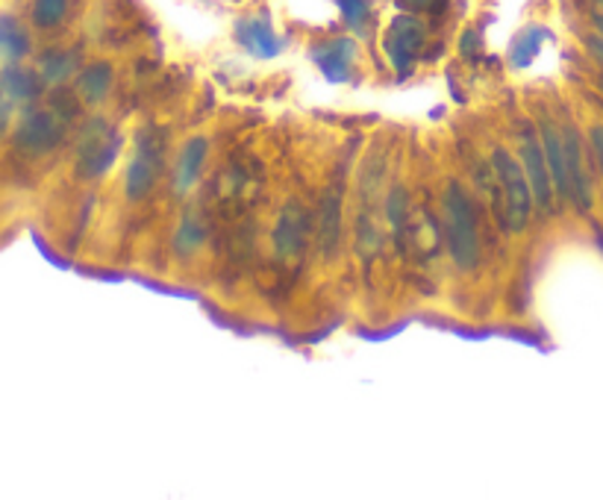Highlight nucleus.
<instances>
[{
	"instance_id": "obj_1",
	"label": "nucleus",
	"mask_w": 603,
	"mask_h": 500,
	"mask_svg": "<svg viewBox=\"0 0 603 500\" xmlns=\"http://www.w3.org/2000/svg\"><path fill=\"white\" fill-rule=\"evenodd\" d=\"M439 218H442L444 250L462 274H474L483 259V230H480L478 200L471 186L460 177H448L439 192Z\"/></svg>"
},
{
	"instance_id": "obj_2",
	"label": "nucleus",
	"mask_w": 603,
	"mask_h": 500,
	"mask_svg": "<svg viewBox=\"0 0 603 500\" xmlns=\"http://www.w3.org/2000/svg\"><path fill=\"white\" fill-rule=\"evenodd\" d=\"M489 159H492L494 174H498V183H501L503 230L512 236H524L530 218L536 212V200H533V189H530V180L524 174V166L515 157V150L501 142H492Z\"/></svg>"
},
{
	"instance_id": "obj_3",
	"label": "nucleus",
	"mask_w": 603,
	"mask_h": 500,
	"mask_svg": "<svg viewBox=\"0 0 603 500\" xmlns=\"http://www.w3.org/2000/svg\"><path fill=\"white\" fill-rule=\"evenodd\" d=\"M165 136L157 127L135 130L133 150H130L124 168V198L130 203H142L144 198H151V192L160 186L162 174H165Z\"/></svg>"
},
{
	"instance_id": "obj_4",
	"label": "nucleus",
	"mask_w": 603,
	"mask_h": 500,
	"mask_svg": "<svg viewBox=\"0 0 603 500\" xmlns=\"http://www.w3.org/2000/svg\"><path fill=\"white\" fill-rule=\"evenodd\" d=\"M560 130L562 144H565V168H569V189L571 209L580 216H589L595 209V180H592V153H589L586 133L569 112L560 109Z\"/></svg>"
},
{
	"instance_id": "obj_5",
	"label": "nucleus",
	"mask_w": 603,
	"mask_h": 500,
	"mask_svg": "<svg viewBox=\"0 0 603 500\" xmlns=\"http://www.w3.org/2000/svg\"><path fill=\"white\" fill-rule=\"evenodd\" d=\"M71 121L59 116L51 103H33V107L21 109V116L12 124V144L27 157H48L59 144L66 142Z\"/></svg>"
},
{
	"instance_id": "obj_6",
	"label": "nucleus",
	"mask_w": 603,
	"mask_h": 500,
	"mask_svg": "<svg viewBox=\"0 0 603 500\" xmlns=\"http://www.w3.org/2000/svg\"><path fill=\"white\" fill-rule=\"evenodd\" d=\"M121 133L103 116L89 118L77 139V174L83 180H101L121 157Z\"/></svg>"
},
{
	"instance_id": "obj_7",
	"label": "nucleus",
	"mask_w": 603,
	"mask_h": 500,
	"mask_svg": "<svg viewBox=\"0 0 603 500\" xmlns=\"http://www.w3.org/2000/svg\"><path fill=\"white\" fill-rule=\"evenodd\" d=\"M512 142H515V157L521 159L524 166V174L530 180V189H533V200H536V209L542 216H553L560 203H556V192H553L551 171H547L545 148H542V139H539L536 121L527 118V121H519L515 124V133H512Z\"/></svg>"
},
{
	"instance_id": "obj_8",
	"label": "nucleus",
	"mask_w": 603,
	"mask_h": 500,
	"mask_svg": "<svg viewBox=\"0 0 603 500\" xmlns=\"http://www.w3.org/2000/svg\"><path fill=\"white\" fill-rule=\"evenodd\" d=\"M312 239H315V218L301 200L289 198L271 227V250H274L277 262H283V266L301 262Z\"/></svg>"
},
{
	"instance_id": "obj_9",
	"label": "nucleus",
	"mask_w": 603,
	"mask_h": 500,
	"mask_svg": "<svg viewBox=\"0 0 603 500\" xmlns=\"http://www.w3.org/2000/svg\"><path fill=\"white\" fill-rule=\"evenodd\" d=\"M430 42L428 21L419 12H403L389 21L383 33L385 62L394 68V74H410L419 66L421 53Z\"/></svg>"
},
{
	"instance_id": "obj_10",
	"label": "nucleus",
	"mask_w": 603,
	"mask_h": 500,
	"mask_svg": "<svg viewBox=\"0 0 603 500\" xmlns=\"http://www.w3.org/2000/svg\"><path fill=\"white\" fill-rule=\"evenodd\" d=\"M310 59L321 71V77L333 86L351 83L356 77L360 66V44L353 36H333V39H321L310 48Z\"/></svg>"
},
{
	"instance_id": "obj_11",
	"label": "nucleus",
	"mask_w": 603,
	"mask_h": 500,
	"mask_svg": "<svg viewBox=\"0 0 603 500\" xmlns=\"http://www.w3.org/2000/svg\"><path fill=\"white\" fill-rule=\"evenodd\" d=\"M344 242V186L330 183L321 194L319 216H315V248L324 262L342 257Z\"/></svg>"
},
{
	"instance_id": "obj_12",
	"label": "nucleus",
	"mask_w": 603,
	"mask_h": 500,
	"mask_svg": "<svg viewBox=\"0 0 603 500\" xmlns=\"http://www.w3.org/2000/svg\"><path fill=\"white\" fill-rule=\"evenodd\" d=\"M233 39L248 57L262 59V62L277 59L285 50L283 36L274 30L269 12H248V16L235 18Z\"/></svg>"
},
{
	"instance_id": "obj_13",
	"label": "nucleus",
	"mask_w": 603,
	"mask_h": 500,
	"mask_svg": "<svg viewBox=\"0 0 603 500\" xmlns=\"http://www.w3.org/2000/svg\"><path fill=\"white\" fill-rule=\"evenodd\" d=\"M210 139L203 133L189 136L180 148H177L174 166H171V192L177 198H185L198 189L203 177V168H207V159H210Z\"/></svg>"
},
{
	"instance_id": "obj_14",
	"label": "nucleus",
	"mask_w": 603,
	"mask_h": 500,
	"mask_svg": "<svg viewBox=\"0 0 603 500\" xmlns=\"http://www.w3.org/2000/svg\"><path fill=\"white\" fill-rule=\"evenodd\" d=\"M44 80L36 68L24 66V62H3L0 66V94L12 100L18 109L33 107L44 94Z\"/></svg>"
},
{
	"instance_id": "obj_15",
	"label": "nucleus",
	"mask_w": 603,
	"mask_h": 500,
	"mask_svg": "<svg viewBox=\"0 0 603 500\" xmlns=\"http://www.w3.org/2000/svg\"><path fill=\"white\" fill-rule=\"evenodd\" d=\"M410 218H412V198L403 183H392L383 198V221L385 233L392 239L394 250L406 257L410 253Z\"/></svg>"
},
{
	"instance_id": "obj_16",
	"label": "nucleus",
	"mask_w": 603,
	"mask_h": 500,
	"mask_svg": "<svg viewBox=\"0 0 603 500\" xmlns=\"http://www.w3.org/2000/svg\"><path fill=\"white\" fill-rule=\"evenodd\" d=\"M115 89V66H112L110 59H92V62H86L74 77V92L77 98L83 100V107L94 109L107 103Z\"/></svg>"
},
{
	"instance_id": "obj_17",
	"label": "nucleus",
	"mask_w": 603,
	"mask_h": 500,
	"mask_svg": "<svg viewBox=\"0 0 603 500\" xmlns=\"http://www.w3.org/2000/svg\"><path fill=\"white\" fill-rule=\"evenodd\" d=\"M80 62H83V57L77 48H48L36 57V71L42 74L48 89H57V86L74 80L77 71L83 68Z\"/></svg>"
},
{
	"instance_id": "obj_18",
	"label": "nucleus",
	"mask_w": 603,
	"mask_h": 500,
	"mask_svg": "<svg viewBox=\"0 0 603 500\" xmlns=\"http://www.w3.org/2000/svg\"><path fill=\"white\" fill-rule=\"evenodd\" d=\"M210 239V224L203 218L201 209H192L180 218V224L174 230V253L177 257H198L207 248Z\"/></svg>"
},
{
	"instance_id": "obj_19",
	"label": "nucleus",
	"mask_w": 603,
	"mask_h": 500,
	"mask_svg": "<svg viewBox=\"0 0 603 500\" xmlns=\"http://www.w3.org/2000/svg\"><path fill=\"white\" fill-rule=\"evenodd\" d=\"M33 53V39L16 16L0 12V59L3 62H24Z\"/></svg>"
},
{
	"instance_id": "obj_20",
	"label": "nucleus",
	"mask_w": 603,
	"mask_h": 500,
	"mask_svg": "<svg viewBox=\"0 0 603 500\" xmlns=\"http://www.w3.org/2000/svg\"><path fill=\"white\" fill-rule=\"evenodd\" d=\"M545 36L547 30L542 24H527L521 27L519 33H515V39H512L510 44V53H506V59H510L512 68H527L533 59L542 53V44H545Z\"/></svg>"
},
{
	"instance_id": "obj_21",
	"label": "nucleus",
	"mask_w": 603,
	"mask_h": 500,
	"mask_svg": "<svg viewBox=\"0 0 603 500\" xmlns=\"http://www.w3.org/2000/svg\"><path fill=\"white\" fill-rule=\"evenodd\" d=\"M335 7L342 12L344 27H348L356 39H369L371 27H374V18H378L371 0H335Z\"/></svg>"
},
{
	"instance_id": "obj_22",
	"label": "nucleus",
	"mask_w": 603,
	"mask_h": 500,
	"mask_svg": "<svg viewBox=\"0 0 603 500\" xmlns=\"http://www.w3.org/2000/svg\"><path fill=\"white\" fill-rule=\"evenodd\" d=\"M71 18V0H30V21L36 30H59Z\"/></svg>"
},
{
	"instance_id": "obj_23",
	"label": "nucleus",
	"mask_w": 603,
	"mask_h": 500,
	"mask_svg": "<svg viewBox=\"0 0 603 500\" xmlns=\"http://www.w3.org/2000/svg\"><path fill=\"white\" fill-rule=\"evenodd\" d=\"M586 142H589V153H592V162H595V171L603 180V118H592V121H589Z\"/></svg>"
},
{
	"instance_id": "obj_24",
	"label": "nucleus",
	"mask_w": 603,
	"mask_h": 500,
	"mask_svg": "<svg viewBox=\"0 0 603 500\" xmlns=\"http://www.w3.org/2000/svg\"><path fill=\"white\" fill-rule=\"evenodd\" d=\"M16 103L0 94V142L7 139V133H12V124H16Z\"/></svg>"
},
{
	"instance_id": "obj_25",
	"label": "nucleus",
	"mask_w": 603,
	"mask_h": 500,
	"mask_svg": "<svg viewBox=\"0 0 603 500\" xmlns=\"http://www.w3.org/2000/svg\"><path fill=\"white\" fill-rule=\"evenodd\" d=\"M583 48H586V53L592 57V62H595L597 68H601V74H603V36L601 33H586L583 36Z\"/></svg>"
},
{
	"instance_id": "obj_26",
	"label": "nucleus",
	"mask_w": 603,
	"mask_h": 500,
	"mask_svg": "<svg viewBox=\"0 0 603 500\" xmlns=\"http://www.w3.org/2000/svg\"><path fill=\"white\" fill-rule=\"evenodd\" d=\"M398 3H401L406 12H419V16L424 12V16H428V12H436L439 7H444L448 0H398Z\"/></svg>"
},
{
	"instance_id": "obj_27",
	"label": "nucleus",
	"mask_w": 603,
	"mask_h": 500,
	"mask_svg": "<svg viewBox=\"0 0 603 500\" xmlns=\"http://www.w3.org/2000/svg\"><path fill=\"white\" fill-rule=\"evenodd\" d=\"M480 44H483V39H480V33H474V30H465L462 33V57H474L480 50Z\"/></svg>"
},
{
	"instance_id": "obj_28",
	"label": "nucleus",
	"mask_w": 603,
	"mask_h": 500,
	"mask_svg": "<svg viewBox=\"0 0 603 500\" xmlns=\"http://www.w3.org/2000/svg\"><path fill=\"white\" fill-rule=\"evenodd\" d=\"M589 21H592V30L603 36V9L601 12H592V18H589Z\"/></svg>"
},
{
	"instance_id": "obj_29",
	"label": "nucleus",
	"mask_w": 603,
	"mask_h": 500,
	"mask_svg": "<svg viewBox=\"0 0 603 500\" xmlns=\"http://www.w3.org/2000/svg\"><path fill=\"white\" fill-rule=\"evenodd\" d=\"M597 89H601V94H603V74L597 77Z\"/></svg>"
},
{
	"instance_id": "obj_30",
	"label": "nucleus",
	"mask_w": 603,
	"mask_h": 500,
	"mask_svg": "<svg viewBox=\"0 0 603 500\" xmlns=\"http://www.w3.org/2000/svg\"><path fill=\"white\" fill-rule=\"evenodd\" d=\"M595 3H597V7H601V9H603V0H595Z\"/></svg>"
}]
</instances>
